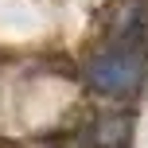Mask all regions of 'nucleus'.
<instances>
[{"instance_id":"f257e3e1","label":"nucleus","mask_w":148,"mask_h":148,"mask_svg":"<svg viewBox=\"0 0 148 148\" xmlns=\"http://www.w3.org/2000/svg\"><path fill=\"white\" fill-rule=\"evenodd\" d=\"M136 74H140V59L129 55V51H109V55H101V59L90 62V82H94L97 90H105V94L129 90L136 82Z\"/></svg>"}]
</instances>
